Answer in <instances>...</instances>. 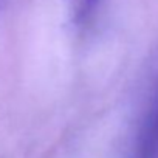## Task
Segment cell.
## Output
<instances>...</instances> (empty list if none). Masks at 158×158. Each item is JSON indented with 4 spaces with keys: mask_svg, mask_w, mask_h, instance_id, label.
<instances>
[{
    "mask_svg": "<svg viewBox=\"0 0 158 158\" xmlns=\"http://www.w3.org/2000/svg\"><path fill=\"white\" fill-rule=\"evenodd\" d=\"M68 20L74 27L85 25L95 14L99 0H62Z\"/></svg>",
    "mask_w": 158,
    "mask_h": 158,
    "instance_id": "cell-2",
    "label": "cell"
},
{
    "mask_svg": "<svg viewBox=\"0 0 158 158\" xmlns=\"http://www.w3.org/2000/svg\"><path fill=\"white\" fill-rule=\"evenodd\" d=\"M123 158H158V79Z\"/></svg>",
    "mask_w": 158,
    "mask_h": 158,
    "instance_id": "cell-1",
    "label": "cell"
}]
</instances>
